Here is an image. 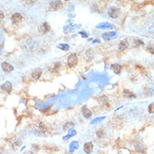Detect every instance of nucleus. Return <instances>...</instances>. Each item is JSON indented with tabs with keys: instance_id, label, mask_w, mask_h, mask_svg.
<instances>
[{
	"instance_id": "obj_1",
	"label": "nucleus",
	"mask_w": 154,
	"mask_h": 154,
	"mask_svg": "<svg viewBox=\"0 0 154 154\" xmlns=\"http://www.w3.org/2000/svg\"><path fill=\"white\" fill-rule=\"evenodd\" d=\"M68 64L70 68H75L78 64V58L75 54L70 55L68 60Z\"/></svg>"
},
{
	"instance_id": "obj_2",
	"label": "nucleus",
	"mask_w": 154,
	"mask_h": 154,
	"mask_svg": "<svg viewBox=\"0 0 154 154\" xmlns=\"http://www.w3.org/2000/svg\"><path fill=\"white\" fill-rule=\"evenodd\" d=\"M107 13H108L109 16L110 17L112 18L113 19H115V18H117L119 16L120 12H119L118 9H117L115 7L112 6L109 7L108 10H107Z\"/></svg>"
},
{
	"instance_id": "obj_3",
	"label": "nucleus",
	"mask_w": 154,
	"mask_h": 154,
	"mask_svg": "<svg viewBox=\"0 0 154 154\" xmlns=\"http://www.w3.org/2000/svg\"><path fill=\"white\" fill-rule=\"evenodd\" d=\"M51 8L54 10H58L61 9L63 6V4L60 0H52L50 2Z\"/></svg>"
},
{
	"instance_id": "obj_4",
	"label": "nucleus",
	"mask_w": 154,
	"mask_h": 154,
	"mask_svg": "<svg viewBox=\"0 0 154 154\" xmlns=\"http://www.w3.org/2000/svg\"><path fill=\"white\" fill-rule=\"evenodd\" d=\"M22 19H23V16L19 13H14L11 18V20H12V23L13 24H18L21 23Z\"/></svg>"
},
{
	"instance_id": "obj_5",
	"label": "nucleus",
	"mask_w": 154,
	"mask_h": 154,
	"mask_svg": "<svg viewBox=\"0 0 154 154\" xmlns=\"http://www.w3.org/2000/svg\"><path fill=\"white\" fill-rule=\"evenodd\" d=\"M1 68L2 71L5 73H10L14 70V68L10 64L7 62H3L1 64Z\"/></svg>"
},
{
	"instance_id": "obj_6",
	"label": "nucleus",
	"mask_w": 154,
	"mask_h": 154,
	"mask_svg": "<svg viewBox=\"0 0 154 154\" xmlns=\"http://www.w3.org/2000/svg\"><path fill=\"white\" fill-rule=\"evenodd\" d=\"M96 28L97 29H114V26L112 24L107 23V22H103V23H100L96 26Z\"/></svg>"
},
{
	"instance_id": "obj_7",
	"label": "nucleus",
	"mask_w": 154,
	"mask_h": 154,
	"mask_svg": "<svg viewBox=\"0 0 154 154\" xmlns=\"http://www.w3.org/2000/svg\"><path fill=\"white\" fill-rule=\"evenodd\" d=\"M1 89L7 93H10L12 89V85L9 81H6L4 84H2L1 86Z\"/></svg>"
},
{
	"instance_id": "obj_8",
	"label": "nucleus",
	"mask_w": 154,
	"mask_h": 154,
	"mask_svg": "<svg viewBox=\"0 0 154 154\" xmlns=\"http://www.w3.org/2000/svg\"><path fill=\"white\" fill-rule=\"evenodd\" d=\"M42 73H43V70L41 68H36L33 71L32 74V77L35 80H38L40 77L41 76Z\"/></svg>"
},
{
	"instance_id": "obj_9",
	"label": "nucleus",
	"mask_w": 154,
	"mask_h": 154,
	"mask_svg": "<svg viewBox=\"0 0 154 154\" xmlns=\"http://www.w3.org/2000/svg\"><path fill=\"white\" fill-rule=\"evenodd\" d=\"M50 30V27L49 24L47 23H43L41 26H40V28H39V30H40V32H41V33H43V34H44V33L49 32Z\"/></svg>"
},
{
	"instance_id": "obj_10",
	"label": "nucleus",
	"mask_w": 154,
	"mask_h": 154,
	"mask_svg": "<svg viewBox=\"0 0 154 154\" xmlns=\"http://www.w3.org/2000/svg\"><path fill=\"white\" fill-rule=\"evenodd\" d=\"M117 35V33L115 32H106L104 33L102 35L103 40L104 41H109L110 39H112V38L114 37Z\"/></svg>"
},
{
	"instance_id": "obj_11",
	"label": "nucleus",
	"mask_w": 154,
	"mask_h": 154,
	"mask_svg": "<svg viewBox=\"0 0 154 154\" xmlns=\"http://www.w3.org/2000/svg\"><path fill=\"white\" fill-rule=\"evenodd\" d=\"M119 49L121 50H124L129 47V43L126 40H123L119 43Z\"/></svg>"
},
{
	"instance_id": "obj_12",
	"label": "nucleus",
	"mask_w": 154,
	"mask_h": 154,
	"mask_svg": "<svg viewBox=\"0 0 154 154\" xmlns=\"http://www.w3.org/2000/svg\"><path fill=\"white\" fill-rule=\"evenodd\" d=\"M111 69L113 72H114V73H115V74H120V72H121V65H120L119 64H112Z\"/></svg>"
},
{
	"instance_id": "obj_13",
	"label": "nucleus",
	"mask_w": 154,
	"mask_h": 154,
	"mask_svg": "<svg viewBox=\"0 0 154 154\" xmlns=\"http://www.w3.org/2000/svg\"><path fill=\"white\" fill-rule=\"evenodd\" d=\"M92 149H93V145L91 143H87L84 146V150L87 154H90L92 151Z\"/></svg>"
},
{
	"instance_id": "obj_14",
	"label": "nucleus",
	"mask_w": 154,
	"mask_h": 154,
	"mask_svg": "<svg viewBox=\"0 0 154 154\" xmlns=\"http://www.w3.org/2000/svg\"><path fill=\"white\" fill-rule=\"evenodd\" d=\"M82 114H83L84 117H86V118H89V117L91 116V115H92L91 112L89 110V109L87 108L85 106H83V107H82Z\"/></svg>"
},
{
	"instance_id": "obj_15",
	"label": "nucleus",
	"mask_w": 154,
	"mask_h": 154,
	"mask_svg": "<svg viewBox=\"0 0 154 154\" xmlns=\"http://www.w3.org/2000/svg\"><path fill=\"white\" fill-rule=\"evenodd\" d=\"M86 57L87 60L89 58H90V60L93 59V57H94V52L91 49L87 50L86 52Z\"/></svg>"
},
{
	"instance_id": "obj_16",
	"label": "nucleus",
	"mask_w": 154,
	"mask_h": 154,
	"mask_svg": "<svg viewBox=\"0 0 154 154\" xmlns=\"http://www.w3.org/2000/svg\"><path fill=\"white\" fill-rule=\"evenodd\" d=\"M57 47L60 49L64 50V51H67V50H69V46L67 44H60Z\"/></svg>"
},
{
	"instance_id": "obj_17",
	"label": "nucleus",
	"mask_w": 154,
	"mask_h": 154,
	"mask_svg": "<svg viewBox=\"0 0 154 154\" xmlns=\"http://www.w3.org/2000/svg\"><path fill=\"white\" fill-rule=\"evenodd\" d=\"M124 93L126 97H132V96H135V95L133 94L131 92L129 91L128 90H124Z\"/></svg>"
},
{
	"instance_id": "obj_18",
	"label": "nucleus",
	"mask_w": 154,
	"mask_h": 154,
	"mask_svg": "<svg viewBox=\"0 0 154 154\" xmlns=\"http://www.w3.org/2000/svg\"><path fill=\"white\" fill-rule=\"evenodd\" d=\"M149 112L150 113H154V103H152L149 106Z\"/></svg>"
},
{
	"instance_id": "obj_19",
	"label": "nucleus",
	"mask_w": 154,
	"mask_h": 154,
	"mask_svg": "<svg viewBox=\"0 0 154 154\" xmlns=\"http://www.w3.org/2000/svg\"><path fill=\"white\" fill-rule=\"evenodd\" d=\"M4 18V13L2 12V11L0 10V22H1Z\"/></svg>"
},
{
	"instance_id": "obj_20",
	"label": "nucleus",
	"mask_w": 154,
	"mask_h": 154,
	"mask_svg": "<svg viewBox=\"0 0 154 154\" xmlns=\"http://www.w3.org/2000/svg\"><path fill=\"white\" fill-rule=\"evenodd\" d=\"M79 33L81 35L82 37L83 38H87L88 36V35L86 33H84V32H79Z\"/></svg>"
},
{
	"instance_id": "obj_21",
	"label": "nucleus",
	"mask_w": 154,
	"mask_h": 154,
	"mask_svg": "<svg viewBox=\"0 0 154 154\" xmlns=\"http://www.w3.org/2000/svg\"><path fill=\"white\" fill-rule=\"evenodd\" d=\"M24 154H33V153L32 152V151H26L24 153Z\"/></svg>"
},
{
	"instance_id": "obj_22",
	"label": "nucleus",
	"mask_w": 154,
	"mask_h": 154,
	"mask_svg": "<svg viewBox=\"0 0 154 154\" xmlns=\"http://www.w3.org/2000/svg\"><path fill=\"white\" fill-rule=\"evenodd\" d=\"M65 1H68V0H65Z\"/></svg>"
}]
</instances>
